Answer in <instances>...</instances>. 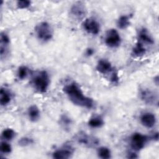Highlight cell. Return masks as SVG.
<instances>
[{
    "label": "cell",
    "instance_id": "ac0fdd59",
    "mask_svg": "<svg viewBox=\"0 0 159 159\" xmlns=\"http://www.w3.org/2000/svg\"><path fill=\"white\" fill-rule=\"evenodd\" d=\"M130 19L129 16L125 15H122L119 17L117 21V27L119 29H124L130 25Z\"/></svg>",
    "mask_w": 159,
    "mask_h": 159
},
{
    "label": "cell",
    "instance_id": "d6986e66",
    "mask_svg": "<svg viewBox=\"0 0 159 159\" xmlns=\"http://www.w3.org/2000/svg\"><path fill=\"white\" fill-rule=\"evenodd\" d=\"M98 155L102 159H109L111 157V152L106 147H101L98 150Z\"/></svg>",
    "mask_w": 159,
    "mask_h": 159
},
{
    "label": "cell",
    "instance_id": "5bb4252c",
    "mask_svg": "<svg viewBox=\"0 0 159 159\" xmlns=\"http://www.w3.org/2000/svg\"><path fill=\"white\" fill-rule=\"evenodd\" d=\"M11 100L10 93L5 89L1 88L0 90V104L2 106L7 105Z\"/></svg>",
    "mask_w": 159,
    "mask_h": 159
},
{
    "label": "cell",
    "instance_id": "603a6c76",
    "mask_svg": "<svg viewBox=\"0 0 159 159\" xmlns=\"http://www.w3.org/2000/svg\"><path fill=\"white\" fill-rule=\"evenodd\" d=\"M60 123L61 125L64 127V128H67L71 124V119L66 116V115H62L60 117Z\"/></svg>",
    "mask_w": 159,
    "mask_h": 159
},
{
    "label": "cell",
    "instance_id": "d4e9b609",
    "mask_svg": "<svg viewBox=\"0 0 159 159\" xmlns=\"http://www.w3.org/2000/svg\"><path fill=\"white\" fill-rule=\"evenodd\" d=\"M33 143H34L33 139H32L30 138H29V137H24L21 138L18 142L19 145H20V146H22V147L29 145H30Z\"/></svg>",
    "mask_w": 159,
    "mask_h": 159
},
{
    "label": "cell",
    "instance_id": "2e32d148",
    "mask_svg": "<svg viewBox=\"0 0 159 159\" xmlns=\"http://www.w3.org/2000/svg\"><path fill=\"white\" fill-rule=\"evenodd\" d=\"M146 52V49L140 42H137L133 47L132 50V55L134 57H141L143 56Z\"/></svg>",
    "mask_w": 159,
    "mask_h": 159
},
{
    "label": "cell",
    "instance_id": "ffe728a7",
    "mask_svg": "<svg viewBox=\"0 0 159 159\" xmlns=\"http://www.w3.org/2000/svg\"><path fill=\"white\" fill-rule=\"evenodd\" d=\"M2 138L6 140H11L16 135L15 131L11 128L4 129L1 134Z\"/></svg>",
    "mask_w": 159,
    "mask_h": 159
},
{
    "label": "cell",
    "instance_id": "3957f363",
    "mask_svg": "<svg viewBox=\"0 0 159 159\" xmlns=\"http://www.w3.org/2000/svg\"><path fill=\"white\" fill-rule=\"evenodd\" d=\"M35 31L37 37L44 42L50 40L53 37V30L47 22H41L38 24L35 28Z\"/></svg>",
    "mask_w": 159,
    "mask_h": 159
},
{
    "label": "cell",
    "instance_id": "484cf974",
    "mask_svg": "<svg viewBox=\"0 0 159 159\" xmlns=\"http://www.w3.org/2000/svg\"><path fill=\"white\" fill-rule=\"evenodd\" d=\"M0 41L2 45H9L10 43V39L9 36L5 33V32H1V35H0Z\"/></svg>",
    "mask_w": 159,
    "mask_h": 159
},
{
    "label": "cell",
    "instance_id": "8fae6325",
    "mask_svg": "<svg viewBox=\"0 0 159 159\" xmlns=\"http://www.w3.org/2000/svg\"><path fill=\"white\" fill-rule=\"evenodd\" d=\"M142 124L147 128L153 127L156 123L155 116L151 112H145L140 117Z\"/></svg>",
    "mask_w": 159,
    "mask_h": 159
},
{
    "label": "cell",
    "instance_id": "30bf717a",
    "mask_svg": "<svg viewBox=\"0 0 159 159\" xmlns=\"http://www.w3.org/2000/svg\"><path fill=\"white\" fill-rule=\"evenodd\" d=\"M96 68L98 72L103 75L112 73L114 71V68H112L111 63L106 60H99Z\"/></svg>",
    "mask_w": 159,
    "mask_h": 159
},
{
    "label": "cell",
    "instance_id": "9c48e42d",
    "mask_svg": "<svg viewBox=\"0 0 159 159\" xmlns=\"http://www.w3.org/2000/svg\"><path fill=\"white\" fill-rule=\"evenodd\" d=\"M73 153V150L70 147H65L58 149L53 152L52 157L56 159H66L70 158Z\"/></svg>",
    "mask_w": 159,
    "mask_h": 159
},
{
    "label": "cell",
    "instance_id": "ba28073f",
    "mask_svg": "<svg viewBox=\"0 0 159 159\" xmlns=\"http://www.w3.org/2000/svg\"><path fill=\"white\" fill-rule=\"evenodd\" d=\"M76 139L78 143L84 145L91 147L98 145L99 140L96 137L90 136L84 132H80L76 136Z\"/></svg>",
    "mask_w": 159,
    "mask_h": 159
},
{
    "label": "cell",
    "instance_id": "44dd1931",
    "mask_svg": "<svg viewBox=\"0 0 159 159\" xmlns=\"http://www.w3.org/2000/svg\"><path fill=\"white\" fill-rule=\"evenodd\" d=\"M0 150L3 153H6V154L10 153L12 151L11 145L9 143L5 141L1 142L0 145Z\"/></svg>",
    "mask_w": 159,
    "mask_h": 159
},
{
    "label": "cell",
    "instance_id": "7a4b0ae2",
    "mask_svg": "<svg viewBox=\"0 0 159 159\" xmlns=\"http://www.w3.org/2000/svg\"><path fill=\"white\" fill-rule=\"evenodd\" d=\"M32 83L37 91L40 93H45L50 83L48 73L45 70L37 72L32 78Z\"/></svg>",
    "mask_w": 159,
    "mask_h": 159
},
{
    "label": "cell",
    "instance_id": "9a60e30c",
    "mask_svg": "<svg viewBox=\"0 0 159 159\" xmlns=\"http://www.w3.org/2000/svg\"><path fill=\"white\" fill-rule=\"evenodd\" d=\"M104 124L103 119L99 116H95L92 117L88 120V125L92 128L101 127Z\"/></svg>",
    "mask_w": 159,
    "mask_h": 159
},
{
    "label": "cell",
    "instance_id": "7c38bea8",
    "mask_svg": "<svg viewBox=\"0 0 159 159\" xmlns=\"http://www.w3.org/2000/svg\"><path fill=\"white\" fill-rule=\"evenodd\" d=\"M140 98L145 103L148 104H153L155 101H157L155 94L152 91L147 89H143L140 92Z\"/></svg>",
    "mask_w": 159,
    "mask_h": 159
},
{
    "label": "cell",
    "instance_id": "83f0119b",
    "mask_svg": "<svg viewBox=\"0 0 159 159\" xmlns=\"http://www.w3.org/2000/svg\"><path fill=\"white\" fill-rule=\"evenodd\" d=\"M93 53H94V50L92 49V48H88V49L86 50V55H89V56L92 55L93 54Z\"/></svg>",
    "mask_w": 159,
    "mask_h": 159
},
{
    "label": "cell",
    "instance_id": "4316f807",
    "mask_svg": "<svg viewBox=\"0 0 159 159\" xmlns=\"http://www.w3.org/2000/svg\"><path fill=\"white\" fill-rule=\"evenodd\" d=\"M127 157L129 158H137L138 157H137V154L135 153H134V152H130V153H129Z\"/></svg>",
    "mask_w": 159,
    "mask_h": 159
},
{
    "label": "cell",
    "instance_id": "277c9868",
    "mask_svg": "<svg viewBox=\"0 0 159 159\" xmlns=\"http://www.w3.org/2000/svg\"><path fill=\"white\" fill-rule=\"evenodd\" d=\"M121 41L119 32L114 29H111L106 32L105 37V43L109 47L114 48L118 47Z\"/></svg>",
    "mask_w": 159,
    "mask_h": 159
},
{
    "label": "cell",
    "instance_id": "5b68a950",
    "mask_svg": "<svg viewBox=\"0 0 159 159\" xmlns=\"http://www.w3.org/2000/svg\"><path fill=\"white\" fill-rule=\"evenodd\" d=\"M148 140V137L140 133H134L131 137V147L135 150L142 149Z\"/></svg>",
    "mask_w": 159,
    "mask_h": 159
},
{
    "label": "cell",
    "instance_id": "8992f818",
    "mask_svg": "<svg viewBox=\"0 0 159 159\" xmlns=\"http://www.w3.org/2000/svg\"><path fill=\"white\" fill-rule=\"evenodd\" d=\"M70 13L75 19L78 20L83 19L86 13V7L84 3L81 1L75 2L71 7Z\"/></svg>",
    "mask_w": 159,
    "mask_h": 159
},
{
    "label": "cell",
    "instance_id": "e0dca14e",
    "mask_svg": "<svg viewBox=\"0 0 159 159\" xmlns=\"http://www.w3.org/2000/svg\"><path fill=\"white\" fill-rule=\"evenodd\" d=\"M139 37L140 40L150 44H153L154 41L152 37L149 35L148 31L145 29H142L139 31Z\"/></svg>",
    "mask_w": 159,
    "mask_h": 159
},
{
    "label": "cell",
    "instance_id": "cb8c5ba5",
    "mask_svg": "<svg viewBox=\"0 0 159 159\" xmlns=\"http://www.w3.org/2000/svg\"><path fill=\"white\" fill-rule=\"evenodd\" d=\"M31 4V2L28 0H19L16 2V6L18 9H24L28 8Z\"/></svg>",
    "mask_w": 159,
    "mask_h": 159
},
{
    "label": "cell",
    "instance_id": "6da1fadb",
    "mask_svg": "<svg viewBox=\"0 0 159 159\" xmlns=\"http://www.w3.org/2000/svg\"><path fill=\"white\" fill-rule=\"evenodd\" d=\"M70 101L78 106L91 109L94 105L92 98L84 95L79 85L73 81L66 84L63 89Z\"/></svg>",
    "mask_w": 159,
    "mask_h": 159
},
{
    "label": "cell",
    "instance_id": "52a82bcc",
    "mask_svg": "<svg viewBox=\"0 0 159 159\" xmlns=\"http://www.w3.org/2000/svg\"><path fill=\"white\" fill-rule=\"evenodd\" d=\"M83 26L84 29L89 34L97 35L100 31V25L94 18L89 17L83 22Z\"/></svg>",
    "mask_w": 159,
    "mask_h": 159
},
{
    "label": "cell",
    "instance_id": "4fadbf2b",
    "mask_svg": "<svg viewBox=\"0 0 159 159\" xmlns=\"http://www.w3.org/2000/svg\"><path fill=\"white\" fill-rule=\"evenodd\" d=\"M27 114L29 119L32 122H35L40 116V111L39 107L34 104L31 105L27 110Z\"/></svg>",
    "mask_w": 159,
    "mask_h": 159
},
{
    "label": "cell",
    "instance_id": "f1b7e54d",
    "mask_svg": "<svg viewBox=\"0 0 159 159\" xmlns=\"http://www.w3.org/2000/svg\"><path fill=\"white\" fill-rule=\"evenodd\" d=\"M153 139H155L156 140H158V133L157 132L156 134H155L153 135V137H152Z\"/></svg>",
    "mask_w": 159,
    "mask_h": 159
},
{
    "label": "cell",
    "instance_id": "7402d4cb",
    "mask_svg": "<svg viewBox=\"0 0 159 159\" xmlns=\"http://www.w3.org/2000/svg\"><path fill=\"white\" fill-rule=\"evenodd\" d=\"M28 73V68L25 66H20L17 70V76L19 79L23 80L26 78Z\"/></svg>",
    "mask_w": 159,
    "mask_h": 159
}]
</instances>
